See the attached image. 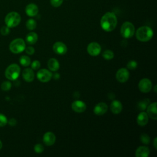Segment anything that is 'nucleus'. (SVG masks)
Returning a JSON list of instances; mask_svg holds the SVG:
<instances>
[{"mask_svg": "<svg viewBox=\"0 0 157 157\" xmlns=\"http://www.w3.org/2000/svg\"><path fill=\"white\" fill-rule=\"evenodd\" d=\"M100 23L103 30L107 32H110L113 31L117 26V16L112 12H107L102 17Z\"/></svg>", "mask_w": 157, "mask_h": 157, "instance_id": "obj_1", "label": "nucleus"}, {"mask_svg": "<svg viewBox=\"0 0 157 157\" xmlns=\"http://www.w3.org/2000/svg\"><path fill=\"white\" fill-rule=\"evenodd\" d=\"M153 29L147 26H140L136 32V38L141 42H147L150 40L153 37Z\"/></svg>", "mask_w": 157, "mask_h": 157, "instance_id": "obj_2", "label": "nucleus"}, {"mask_svg": "<svg viewBox=\"0 0 157 157\" xmlns=\"http://www.w3.org/2000/svg\"><path fill=\"white\" fill-rule=\"evenodd\" d=\"M21 21V16L17 12H10L5 17V23L9 28L18 26Z\"/></svg>", "mask_w": 157, "mask_h": 157, "instance_id": "obj_3", "label": "nucleus"}, {"mask_svg": "<svg viewBox=\"0 0 157 157\" xmlns=\"http://www.w3.org/2000/svg\"><path fill=\"white\" fill-rule=\"evenodd\" d=\"M26 48V44L24 40L21 38H17L13 40L10 45L9 49L13 53L17 54L22 52Z\"/></svg>", "mask_w": 157, "mask_h": 157, "instance_id": "obj_4", "label": "nucleus"}, {"mask_svg": "<svg viewBox=\"0 0 157 157\" xmlns=\"http://www.w3.org/2000/svg\"><path fill=\"white\" fill-rule=\"evenodd\" d=\"M20 73V66L17 64H12L6 68L5 75L6 77L10 80H15L19 77Z\"/></svg>", "mask_w": 157, "mask_h": 157, "instance_id": "obj_5", "label": "nucleus"}, {"mask_svg": "<svg viewBox=\"0 0 157 157\" xmlns=\"http://www.w3.org/2000/svg\"><path fill=\"white\" fill-rule=\"evenodd\" d=\"M135 33L134 25L129 21H125L123 23L120 28V34L124 38L128 39L133 36Z\"/></svg>", "mask_w": 157, "mask_h": 157, "instance_id": "obj_6", "label": "nucleus"}, {"mask_svg": "<svg viewBox=\"0 0 157 157\" xmlns=\"http://www.w3.org/2000/svg\"><path fill=\"white\" fill-rule=\"evenodd\" d=\"M138 87L141 92L144 93H148L152 88V83L148 78H144L140 80Z\"/></svg>", "mask_w": 157, "mask_h": 157, "instance_id": "obj_7", "label": "nucleus"}, {"mask_svg": "<svg viewBox=\"0 0 157 157\" xmlns=\"http://www.w3.org/2000/svg\"><path fill=\"white\" fill-rule=\"evenodd\" d=\"M52 77V72L46 69H40L37 73V79L42 82H47L51 80Z\"/></svg>", "mask_w": 157, "mask_h": 157, "instance_id": "obj_8", "label": "nucleus"}, {"mask_svg": "<svg viewBox=\"0 0 157 157\" xmlns=\"http://www.w3.org/2000/svg\"><path fill=\"white\" fill-rule=\"evenodd\" d=\"M101 47L100 45L96 42H91L87 46V52L91 56H98L101 53Z\"/></svg>", "mask_w": 157, "mask_h": 157, "instance_id": "obj_9", "label": "nucleus"}, {"mask_svg": "<svg viewBox=\"0 0 157 157\" xmlns=\"http://www.w3.org/2000/svg\"><path fill=\"white\" fill-rule=\"evenodd\" d=\"M129 77V73L127 69L120 68L116 73V78L120 83L126 82Z\"/></svg>", "mask_w": 157, "mask_h": 157, "instance_id": "obj_10", "label": "nucleus"}, {"mask_svg": "<svg viewBox=\"0 0 157 157\" xmlns=\"http://www.w3.org/2000/svg\"><path fill=\"white\" fill-rule=\"evenodd\" d=\"M53 52L58 55H64L67 50V47L62 42H56L53 45Z\"/></svg>", "mask_w": 157, "mask_h": 157, "instance_id": "obj_11", "label": "nucleus"}, {"mask_svg": "<svg viewBox=\"0 0 157 157\" xmlns=\"http://www.w3.org/2000/svg\"><path fill=\"white\" fill-rule=\"evenodd\" d=\"M72 109L77 112V113H82L83 112L86 108V105L85 103L82 101L77 100L72 102Z\"/></svg>", "mask_w": 157, "mask_h": 157, "instance_id": "obj_12", "label": "nucleus"}, {"mask_svg": "<svg viewBox=\"0 0 157 157\" xmlns=\"http://www.w3.org/2000/svg\"><path fill=\"white\" fill-rule=\"evenodd\" d=\"M56 140L55 135L50 131L45 132L43 136V142L47 146L53 145Z\"/></svg>", "mask_w": 157, "mask_h": 157, "instance_id": "obj_13", "label": "nucleus"}, {"mask_svg": "<svg viewBox=\"0 0 157 157\" xmlns=\"http://www.w3.org/2000/svg\"><path fill=\"white\" fill-rule=\"evenodd\" d=\"M39 12L38 7L36 4L34 3H30L26 6L25 12L27 15L29 17H34L36 16Z\"/></svg>", "mask_w": 157, "mask_h": 157, "instance_id": "obj_14", "label": "nucleus"}, {"mask_svg": "<svg viewBox=\"0 0 157 157\" xmlns=\"http://www.w3.org/2000/svg\"><path fill=\"white\" fill-rule=\"evenodd\" d=\"M107 109L108 106L105 102H99L95 105L93 112L97 115H102L106 113Z\"/></svg>", "mask_w": 157, "mask_h": 157, "instance_id": "obj_15", "label": "nucleus"}, {"mask_svg": "<svg viewBox=\"0 0 157 157\" xmlns=\"http://www.w3.org/2000/svg\"><path fill=\"white\" fill-rule=\"evenodd\" d=\"M147 114L151 119H157V111H156V102L151 103L147 107Z\"/></svg>", "mask_w": 157, "mask_h": 157, "instance_id": "obj_16", "label": "nucleus"}, {"mask_svg": "<svg viewBox=\"0 0 157 157\" xmlns=\"http://www.w3.org/2000/svg\"><path fill=\"white\" fill-rule=\"evenodd\" d=\"M123 109L122 104L120 101L114 100L110 104V110L114 114H118L120 113Z\"/></svg>", "mask_w": 157, "mask_h": 157, "instance_id": "obj_17", "label": "nucleus"}, {"mask_svg": "<svg viewBox=\"0 0 157 157\" xmlns=\"http://www.w3.org/2000/svg\"><path fill=\"white\" fill-rule=\"evenodd\" d=\"M150 154V150L147 147L140 146L139 147L135 153L136 157H147Z\"/></svg>", "mask_w": 157, "mask_h": 157, "instance_id": "obj_18", "label": "nucleus"}, {"mask_svg": "<svg viewBox=\"0 0 157 157\" xmlns=\"http://www.w3.org/2000/svg\"><path fill=\"white\" fill-rule=\"evenodd\" d=\"M22 76L24 80L28 82H32L34 78V74L33 70L30 68H26L23 70Z\"/></svg>", "mask_w": 157, "mask_h": 157, "instance_id": "obj_19", "label": "nucleus"}, {"mask_svg": "<svg viewBox=\"0 0 157 157\" xmlns=\"http://www.w3.org/2000/svg\"><path fill=\"white\" fill-rule=\"evenodd\" d=\"M148 116L146 112H140L137 117V123L140 126H144L148 123Z\"/></svg>", "mask_w": 157, "mask_h": 157, "instance_id": "obj_20", "label": "nucleus"}, {"mask_svg": "<svg viewBox=\"0 0 157 157\" xmlns=\"http://www.w3.org/2000/svg\"><path fill=\"white\" fill-rule=\"evenodd\" d=\"M48 69L52 71H56L59 68V63L58 61L53 58L49 59L47 63Z\"/></svg>", "mask_w": 157, "mask_h": 157, "instance_id": "obj_21", "label": "nucleus"}, {"mask_svg": "<svg viewBox=\"0 0 157 157\" xmlns=\"http://www.w3.org/2000/svg\"><path fill=\"white\" fill-rule=\"evenodd\" d=\"M37 39L38 36L34 32H30L26 36V41L28 44H34L37 41Z\"/></svg>", "mask_w": 157, "mask_h": 157, "instance_id": "obj_22", "label": "nucleus"}, {"mask_svg": "<svg viewBox=\"0 0 157 157\" xmlns=\"http://www.w3.org/2000/svg\"><path fill=\"white\" fill-rule=\"evenodd\" d=\"M20 63L23 66H28L31 64L30 58L26 55H23L20 58Z\"/></svg>", "mask_w": 157, "mask_h": 157, "instance_id": "obj_23", "label": "nucleus"}, {"mask_svg": "<svg viewBox=\"0 0 157 157\" xmlns=\"http://www.w3.org/2000/svg\"><path fill=\"white\" fill-rule=\"evenodd\" d=\"M36 26H37L36 21L33 18H30V19L28 20L26 23V26L27 29L29 30L34 29L36 28Z\"/></svg>", "mask_w": 157, "mask_h": 157, "instance_id": "obj_24", "label": "nucleus"}, {"mask_svg": "<svg viewBox=\"0 0 157 157\" xmlns=\"http://www.w3.org/2000/svg\"><path fill=\"white\" fill-rule=\"evenodd\" d=\"M102 56L104 59H105L107 60H110L113 58L114 54L112 51H111L110 50H106L103 52Z\"/></svg>", "mask_w": 157, "mask_h": 157, "instance_id": "obj_25", "label": "nucleus"}, {"mask_svg": "<svg viewBox=\"0 0 157 157\" xmlns=\"http://www.w3.org/2000/svg\"><path fill=\"white\" fill-rule=\"evenodd\" d=\"M140 141L144 144H148L150 142V138L149 136L145 133H143L140 135Z\"/></svg>", "mask_w": 157, "mask_h": 157, "instance_id": "obj_26", "label": "nucleus"}, {"mask_svg": "<svg viewBox=\"0 0 157 157\" xmlns=\"http://www.w3.org/2000/svg\"><path fill=\"white\" fill-rule=\"evenodd\" d=\"M149 102H150L149 99H144V100L142 101L141 102H140L138 104V107H139V109L141 110H145L146 109L147 106L148 105Z\"/></svg>", "mask_w": 157, "mask_h": 157, "instance_id": "obj_27", "label": "nucleus"}, {"mask_svg": "<svg viewBox=\"0 0 157 157\" xmlns=\"http://www.w3.org/2000/svg\"><path fill=\"white\" fill-rule=\"evenodd\" d=\"M12 86V84L10 82L8 81H5L3 83H2L1 84V89L4 91H9Z\"/></svg>", "mask_w": 157, "mask_h": 157, "instance_id": "obj_28", "label": "nucleus"}, {"mask_svg": "<svg viewBox=\"0 0 157 157\" xmlns=\"http://www.w3.org/2000/svg\"><path fill=\"white\" fill-rule=\"evenodd\" d=\"M7 123V119L6 117L3 114L0 113V127L6 126Z\"/></svg>", "mask_w": 157, "mask_h": 157, "instance_id": "obj_29", "label": "nucleus"}, {"mask_svg": "<svg viewBox=\"0 0 157 157\" xmlns=\"http://www.w3.org/2000/svg\"><path fill=\"white\" fill-rule=\"evenodd\" d=\"M34 150L36 153H41L42 152H43V151L44 150V147L42 144H37L35 145V146L34 147Z\"/></svg>", "mask_w": 157, "mask_h": 157, "instance_id": "obj_30", "label": "nucleus"}, {"mask_svg": "<svg viewBox=\"0 0 157 157\" xmlns=\"http://www.w3.org/2000/svg\"><path fill=\"white\" fill-rule=\"evenodd\" d=\"M137 66V63L136 61H134V60H131L130 61H129L127 64V67L129 69H135Z\"/></svg>", "mask_w": 157, "mask_h": 157, "instance_id": "obj_31", "label": "nucleus"}, {"mask_svg": "<svg viewBox=\"0 0 157 157\" xmlns=\"http://www.w3.org/2000/svg\"><path fill=\"white\" fill-rule=\"evenodd\" d=\"M63 2V0H50L51 5L54 7H59Z\"/></svg>", "mask_w": 157, "mask_h": 157, "instance_id": "obj_32", "label": "nucleus"}, {"mask_svg": "<svg viewBox=\"0 0 157 157\" xmlns=\"http://www.w3.org/2000/svg\"><path fill=\"white\" fill-rule=\"evenodd\" d=\"M10 28H9L8 26H2L1 28V30H0V32H1V34L2 35V36H7L10 33V29H9Z\"/></svg>", "mask_w": 157, "mask_h": 157, "instance_id": "obj_33", "label": "nucleus"}, {"mask_svg": "<svg viewBox=\"0 0 157 157\" xmlns=\"http://www.w3.org/2000/svg\"><path fill=\"white\" fill-rule=\"evenodd\" d=\"M31 66V69H32L37 70L40 67V63L37 60H35V61H33Z\"/></svg>", "mask_w": 157, "mask_h": 157, "instance_id": "obj_34", "label": "nucleus"}, {"mask_svg": "<svg viewBox=\"0 0 157 157\" xmlns=\"http://www.w3.org/2000/svg\"><path fill=\"white\" fill-rule=\"evenodd\" d=\"M25 50L26 53L27 54L29 55H33L34 53V52H35L34 48L33 47H31V46H28V47H27L26 48H25Z\"/></svg>", "mask_w": 157, "mask_h": 157, "instance_id": "obj_35", "label": "nucleus"}, {"mask_svg": "<svg viewBox=\"0 0 157 157\" xmlns=\"http://www.w3.org/2000/svg\"><path fill=\"white\" fill-rule=\"evenodd\" d=\"M7 122H8V123H9L10 126H15V125L16 124V123H17L16 120H15V118H10V119L9 120V121H7Z\"/></svg>", "mask_w": 157, "mask_h": 157, "instance_id": "obj_36", "label": "nucleus"}, {"mask_svg": "<svg viewBox=\"0 0 157 157\" xmlns=\"http://www.w3.org/2000/svg\"><path fill=\"white\" fill-rule=\"evenodd\" d=\"M156 141H157V138L155 137L154 139V141H153V145H154V147L155 148V149H157V145H156Z\"/></svg>", "mask_w": 157, "mask_h": 157, "instance_id": "obj_37", "label": "nucleus"}, {"mask_svg": "<svg viewBox=\"0 0 157 157\" xmlns=\"http://www.w3.org/2000/svg\"><path fill=\"white\" fill-rule=\"evenodd\" d=\"M2 142H1V141L0 140V150L1 149V148H2Z\"/></svg>", "mask_w": 157, "mask_h": 157, "instance_id": "obj_38", "label": "nucleus"}, {"mask_svg": "<svg viewBox=\"0 0 157 157\" xmlns=\"http://www.w3.org/2000/svg\"><path fill=\"white\" fill-rule=\"evenodd\" d=\"M154 89H155V92L156 93V85H155V88H154Z\"/></svg>", "mask_w": 157, "mask_h": 157, "instance_id": "obj_39", "label": "nucleus"}]
</instances>
